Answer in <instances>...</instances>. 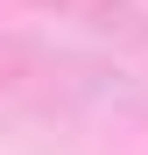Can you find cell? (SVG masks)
Returning a JSON list of instances; mask_svg holds the SVG:
<instances>
[{"mask_svg":"<svg viewBox=\"0 0 148 155\" xmlns=\"http://www.w3.org/2000/svg\"><path fill=\"white\" fill-rule=\"evenodd\" d=\"M35 7H57L64 21H85V28L120 35V42H148V14H141V0H35Z\"/></svg>","mask_w":148,"mask_h":155,"instance_id":"6da1fadb","label":"cell"}]
</instances>
